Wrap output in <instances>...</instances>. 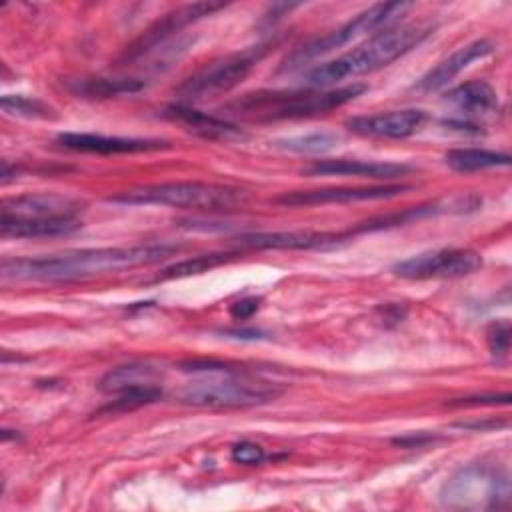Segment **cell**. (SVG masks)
<instances>
[{
  "instance_id": "cell-30",
  "label": "cell",
  "mask_w": 512,
  "mask_h": 512,
  "mask_svg": "<svg viewBox=\"0 0 512 512\" xmlns=\"http://www.w3.org/2000/svg\"><path fill=\"white\" fill-rule=\"evenodd\" d=\"M510 394H488V396H468L456 402H448V406H480V404H508Z\"/></svg>"
},
{
  "instance_id": "cell-26",
  "label": "cell",
  "mask_w": 512,
  "mask_h": 512,
  "mask_svg": "<svg viewBox=\"0 0 512 512\" xmlns=\"http://www.w3.org/2000/svg\"><path fill=\"white\" fill-rule=\"evenodd\" d=\"M160 398H162V390L158 384L134 386V388H126V390L118 392L116 398L102 408V412H126V410H134V408L152 404Z\"/></svg>"
},
{
  "instance_id": "cell-1",
  "label": "cell",
  "mask_w": 512,
  "mask_h": 512,
  "mask_svg": "<svg viewBox=\"0 0 512 512\" xmlns=\"http://www.w3.org/2000/svg\"><path fill=\"white\" fill-rule=\"evenodd\" d=\"M178 246L170 244H140V246H114V248H84L62 254L36 256V258H4L0 274L4 280H34V282H68L84 280L108 272L130 270L136 266L156 264Z\"/></svg>"
},
{
  "instance_id": "cell-17",
  "label": "cell",
  "mask_w": 512,
  "mask_h": 512,
  "mask_svg": "<svg viewBox=\"0 0 512 512\" xmlns=\"http://www.w3.org/2000/svg\"><path fill=\"white\" fill-rule=\"evenodd\" d=\"M412 168L398 162H366V160H316L304 168L310 176H362V178H382L392 180L406 176Z\"/></svg>"
},
{
  "instance_id": "cell-8",
  "label": "cell",
  "mask_w": 512,
  "mask_h": 512,
  "mask_svg": "<svg viewBox=\"0 0 512 512\" xmlns=\"http://www.w3.org/2000/svg\"><path fill=\"white\" fill-rule=\"evenodd\" d=\"M264 52H266V44H260L244 52L216 60L206 68H202L200 72L186 78L178 86V94L186 100H198L210 94L226 92L236 84H240L250 74V70L260 62Z\"/></svg>"
},
{
  "instance_id": "cell-15",
  "label": "cell",
  "mask_w": 512,
  "mask_h": 512,
  "mask_svg": "<svg viewBox=\"0 0 512 512\" xmlns=\"http://www.w3.org/2000/svg\"><path fill=\"white\" fill-rule=\"evenodd\" d=\"M56 142L62 148L88 154H138L170 148L166 140L152 138H122V136H104L92 132H62L56 136Z\"/></svg>"
},
{
  "instance_id": "cell-16",
  "label": "cell",
  "mask_w": 512,
  "mask_h": 512,
  "mask_svg": "<svg viewBox=\"0 0 512 512\" xmlns=\"http://www.w3.org/2000/svg\"><path fill=\"white\" fill-rule=\"evenodd\" d=\"M494 52V44L490 40H474L452 52L448 58L438 62L432 70H428L416 84L420 92H434L448 86L460 72H464L476 60H482Z\"/></svg>"
},
{
  "instance_id": "cell-18",
  "label": "cell",
  "mask_w": 512,
  "mask_h": 512,
  "mask_svg": "<svg viewBox=\"0 0 512 512\" xmlns=\"http://www.w3.org/2000/svg\"><path fill=\"white\" fill-rule=\"evenodd\" d=\"M444 102L464 114H486L498 106V94L484 80H468L450 88Z\"/></svg>"
},
{
  "instance_id": "cell-5",
  "label": "cell",
  "mask_w": 512,
  "mask_h": 512,
  "mask_svg": "<svg viewBox=\"0 0 512 512\" xmlns=\"http://www.w3.org/2000/svg\"><path fill=\"white\" fill-rule=\"evenodd\" d=\"M128 206H172L188 210H228L246 200V192L234 186L208 182H162L124 190L108 198Z\"/></svg>"
},
{
  "instance_id": "cell-20",
  "label": "cell",
  "mask_w": 512,
  "mask_h": 512,
  "mask_svg": "<svg viewBox=\"0 0 512 512\" xmlns=\"http://www.w3.org/2000/svg\"><path fill=\"white\" fill-rule=\"evenodd\" d=\"M166 114L178 122H182L190 132H196L204 138H234V136H242V132L226 122L220 120L216 116H210L206 112H198L186 104H174L166 110Z\"/></svg>"
},
{
  "instance_id": "cell-31",
  "label": "cell",
  "mask_w": 512,
  "mask_h": 512,
  "mask_svg": "<svg viewBox=\"0 0 512 512\" xmlns=\"http://www.w3.org/2000/svg\"><path fill=\"white\" fill-rule=\"evenodd\" d=\"M260 306V300L258 298H242V300H236L234 304H230V316L234 320H248Z\"/></svg>"
},
{
  "instance_id": "cell-29",
  "label": "cell",
  "mask_w": 512,
  "mask_h": 512,
  "mask_svg": "<svg viewBox=\"0 0 512 512\" xmlns=\"http://www.w3.org/2000/svg\"><path fill=\"white\" fill-rule=\"evenodd\" d=\"M230 458L236 464H244V466H254V464H262L266 460V452L260 444L250 442V440H242L238 444L232 446Z\"/></svg>"
},
{
  "instance_id": "cell-32",
  "label": "cell",
  "mask_w": 512,
  "mask_h": 512,
  "mask_svg": "<svg viewBox=\"0 0 512 512\" xmlns=\"http://www.w3.org/2000/svg\"><path fill=\"white\" fill-rule=\"evenodd\" d=\"M460 428H472V430H488V428H498V426H504V422H496V420H486V422H460L456 424Z\"/></svg>"
},
{
  "instance_id": "cell-4",
  "label": "cell",
  "mask_w": 512,
  "mask_h": 512,
  "mask_svg": "<svg viewBox=\"0 0 512 512\" xmlns=\"http://www.w3.org/2000/svg\"><path fill=\"white\" fill-rule=\"evenodd\" d=\"M366 92L364 84L324 90H290V92H254L234 100L228 108L254 120H294L328 114Z\"/></svg>"
},
{
  "instance_id": "cell-22",
  "label": "cell",
  "mask_w": 512,
  "mask_h": 512,
  "mask_svg": "<svg viewBox=\"0 0 512 512\" xmlns=\"http://www.w3.org/2000/svg\"><path fill=\"white\" fill-rule=\"evenodd\" d=\"M444 162L448 168L456 172H478V170L508 166L510 156L504 152L486 150V148H454L446 152Z\"/></svg>"
},
{
  "instance_id": "cell-28",
  "label": "cell",
  "mask_w": 512,
  "mask_h": 512,
  "mask_svg": "<svg viewBox=\"0 0 512 512\" xmlns=\"http://www.w3.org/2000/svg\"><path fill=\"white\" fill-rule=\"evenodd\" d=\"M486 340H488L490 352L498 358H504L510 348V324L506 320L492 322L486 332Z\"/></svg>"
},
{
  "instance_id": "cell-14",
  "label": "cell",
  "mask_w": 512,
  "mask_h": 512,
  "mask_svg": "<svg viewBox=\"0 0 512 512\" xmlns=\"http://www.w3.org/2000/svg\"><path fill=\"white\" fill-rule=\"evenodd\" d=\"M82 204L70 196L42 192V194H22L6 198L2 202L0 218L14 220H54V218H78Z\"/></svg>"
},
{
  "instance_id": "cell-23",
  "label": "cell",
  "mask_w": 512,
  "mask_h": 512,
  "mask_svg": "<svg viewBox=\"0 0 512 512\" xmlns=\"http://www.w3.org/2000/svg\"><path fill=\"white\" fill-rule=\"evenodd\" d=\"M144 88L138 78H82L70 84V90L86 98H110L122 94H134Z\"/></svg>"
},
{
  "instance_id": "cell-7",
  "label": "cell",
  "mask_w": 512,
  "mask_h": 512,
  "mask_svg": "<svg viewBox=\"0 0 512 512\" xmlns=\"http://www.w3.org/2000/svg\"><path fill=\"white\" fill-rule=\"evenodd\" d=\"M410 8H412L410 2H382V4H374V6L366 8L364 12L356 14L346 24H342L336 30L328 32L326 36H320V38L304 44L302 48H298L294 54H290V58H286V64H282V70H294V68L302 66L304 62H310V60H314L318 56H324V54H328V52H332V50L352 42L354 38H358L362 34L378 30L380 26H386L388 22H392L394 18H398L400 14H404Z\"/></svg>"
},
{
  "instance_id": "cell-13",
  "label": "cell",
  "mask_w": 512,
  "mask_h": 512,
  "mask_svg": "<svg viewBox=\"0 0 512 512\" xmlns=\"http://www.w3.org/2000/svg\"><path fill=\"white\" fill-rule=\"evenodd\" d=\"M348 234L334 232H310V230H292V232H250L234 240L238 248L244 250H324L342 244Z\"/></svg>"
},
{
  "instance_id": "cell-27",
  "label": "cell",
  "mask_w": 512,
  "mask_h": 512,
  "mask_svg": "<svg viewBox=\"0 0 512 512\" xmlns=\"http://www.w3.org/2000/svg\"><path fill=\"white\" fill-rule=\"evenodd\" d=\"M2 110L8 116H20V118H54L52 108L44 104L38 98L32 96H22V94H6L0 100Z\"/></svg>"
},
{
  "instance_id": "cell-9",
  "label": "cell",
  "mask_w": 512,
  "mask_h": 512,
  "mask_svg": "<svg viewBox=\"0 0 512 512\" xmlns=\"http://www.w3.org/2000/svg\"><path fill=\"white\" fill-rule=\"evenodd\" d=\"M482 266V256L468 248H442L422 252L394 264L392 272L408 280L458 278L476 272Z\"/></svg>"
},
{
  "instance_id": "cell-21",
  "label": "cell",
  "mask_w": 512,
  "mask_h": 512,
  "mask_svg": "<svg viewBox=\"0 0 512 512\" xmlns=\"http://www.w3.org/2000/svg\"><path fill=\"white\" fill-rule=\"evenodd\" d=\"M160 380V372L142 362H130L116 368H110L98 382V388L106 394H118L134 386H154Z\"/></svg>"
},
{
  "instance_id": "cell-24",
  "label": "cell",
  "mask_w": 512,
  "mask_h": 512,
  "mask_svg": "<svg viewBox=\"0 0 512 512\" xmlns=\"http://www.w3.org/2000/svg\"><path fill=\"white\" fill-rule=\"evenodd\" d=\"M240 256V250H232V252H210V254H200L194 258H186L180 260L172 266H166L164 270H160L152 280L154 282H166V280H176V278H186V276H194V274H202L206 270H212L232 258Z\"/></svg>"
},
{
  "instance_id": "cell-11",
  "label": "cell",
  "mask_w": 512,
  "mask_h": 512,
  "mask_svg": "<svg viewBox=\"0 0 512 512\" xmlns=\"http://www.w3.org/2000/svg\"><path fill=\"white\" fill-rule=\"evenodd\" d=\"M404 184H376V186H340V188H318V190H296L278 196L274 202L282 206H324V204H348L362 200H382L404 194Z\"/></svg>"
},
{
  "instance_id": "cell-10",
  "label": "cell",
  "mask_w": 512,
  "mask_h": 512,
  "mask_svg": "<svg viewBox=\"0 0 512 512\" xmlns=\"http://www.w3.org/2000/svg\"><path fill=\"white\" fill-rule=\"evenodd\" d=\"M224 4L222 2H196V4H186L180 6L168 14H164L160 20H156L150 28L144 30L142 36H138L122 54L124 62L136 60L140 56H144L146 52H150L152 48H156L158 44H162L168 36H172L174 32L182 30L184 26L214 14L216 10H222Z\"/></svg>"
},
{
  "instance_id": "cell-12",
  "label": "cell",
  "mask_w": 512,
  "mask_h": 512,
  "mask_svg": "<svg viewBox=\"0 0 512 512\" xmlns=\"http://www.w3.org/2000/svg\"><path fill=\"white\" fill-rule=\"evenodd\" d=\"M426 120H428V114L424 110L402 108V110H388V112H378L368 116H352L344 124L350 132L360 136L402 140L422 130Z\"/></svg>"
},
{
  "instance_id": "cell-25",
  "label": "cell",
  "mask_w": 512,
  "mask_h": 512,
  "mask_svg": "<svg viewBox=\"0 0 512 512\" xmlns=\"http://www.w3.org/2000/svg\"><path fill=\"white\" fill-rule=\"evenodd\" d=\"M336 142H338V136L334 132L318 130V132L280 138L274 142V146L288 150V152H298V154H322V152L332 150L336 146Z\"/></svg>"
},
{
  "instance_id": "cell-19",
  "label": "cell",
  "mask_w": 512,
  "mask_h": 512,
  "mask_svg": "<svg viewBox=\"0 0 512 512\" xmlns=\"http://www.w3.org/2000/svg\"><path fill=\"white\" fill-rule=\"evenodd\" d=\"M80 226L82 224L78 218H54V220L0 218L2 238H54V236L72 234Z\"/></svg>"
},
{
  "instance_id": "cell-3",
  "label": "cell",
  "mask_w": 512,
  "mask_h": 512,
  "mask_svg": "<svg viewBox=\"0 0 512 512\" xmlns=\"http://www.w3.org/2000/svg\"><path fill=\"white\" fill-rule=\"evenodd\" d=\"M432 34L430 24H400L376 32L366 42L358 44L350 52L312 68L306 76L312 88H332L334 84L356 78L380 68L390 66L394 60L408 54L422 40Z\"/></svg>"
},
{
  "instance_id": "cell-2",
  "label": "cell",
  "mask_w": 512,
  "mask_h": 512,
  "mask_svg": "<svg viewBox=\"0 0 512 512\" xmlns=\"http://www.w3.org/2000/svg\"><path fill=\"white\" fill-rule=\"evenodd\" d=\"M184 372L200 374L188 382L178 398L184 404L208 408H250L276 400L282 388L274 382L252 376L250 372L216 360L182 362Z\"/></svg>"
},
{
  "instance_id": "cell-6",
  "label": "cell",
  "mask_w": 512,
  "mask_h": 512,
  "mask_svg": "<svg viewBox=\"0 0 512 512\" xmlns=\"http://www.w3.org/2000/svg\"><path fill=\"white\" fill-rule=\"evenodd\" d=\"M510 476L494 464H468L440 490V502L452 510H504L510 506Z\"/></svg>"
}]
</instances>
